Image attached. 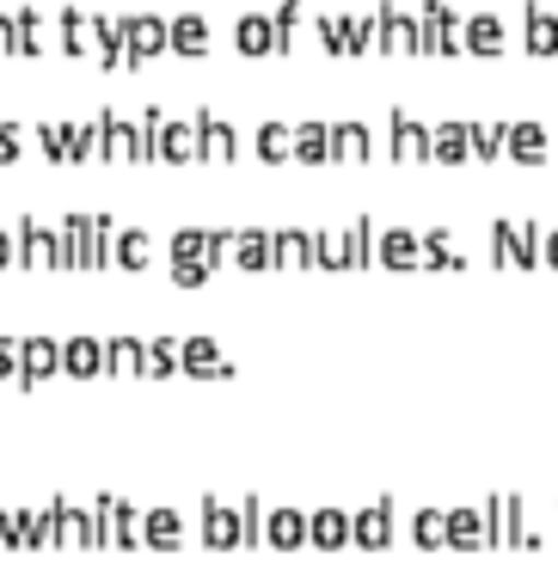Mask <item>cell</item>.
Returning a JSON list of instances; mask_svg holds the SVG:
<instances>
[{
	"mask_svg": "<svg viewBox=\"0 0 558 570\" xmlns=\"http://www.w3.org/2000/svg\"><path fill=\"white\" fill-rule=\"evenodd\" d=\"M418 37H423V56H461L466 49V19L442 0H423L418 13Z\"/></svg>",
	"mask_w": 558,
	"mask_h": 570,
	"instance_id": "obj_1",
	"label": "cell"
},
{
	"mask_svg": "<svg viewBox=\"0 0 558 570\" xmlns=\"http://www.w3.org/2000/svg\"><path fill=\"white\" fill-rule=\"evenodd\" d=\"M124 37H129V68H148V56H166L172 49V19L136 13V19H124Z\"/></svg>",
	"mask_w": 558,
	"mask_h": 570,
	"instance_id": "obj_2",
	"label": "cell"
},
{
	"mask_svg": "<svg viewBox=\"0 0 558 570\" xmlns=\"http://www.w3.org/2000/svg\"><path fill=\"white\" fill-rule=\"evenodd\" d=\"M374 49H387V56H423V37H418V19L399 13V7H381L374 13Z\"/></svg>",
	"mask_w": 558,
	"mask_h": 570,
	"instance_id": "obj_3",
	"label": "cell"
},
{
	"mask_svg": "<svg viewBox=\"0 0 558 570\" xmlns=\"http://www.w3.org/2000/svg\"><path fill=\"white\" fill-rule=\"evenodd\" d=\"M350 546H362V552H387L393 546V497H374L362 515H350Z\"/></svg>",
	"mask_w": 558,
	"mask_h": 570,
	"instance_id": "obj_4",
	"label": "cell"
},
{
	"mask_svg": "<svg viewBox=\"0 0 558 570\" xmlns=\"http://www.w3.org/2000/svg\"><path fill=\"white\" fill-rule=\"evenodd\" d=\"M387 129H393V136H387V154L399 160V166H418V160H430V129H423L411 110H393Z\"/></svg>",
	"mask_w": 558,
	"mask_h": 570,
	"instance_id": "obj_5",
	"label": "cell"
},
{
	"mask_svg": "<svg viewBox=\"0 0 558 570\" xmlns=\"http://www.w3.org/2000/svg\"><path fill=\"white\" fill-rule=\"evenodd\" d=\"M197 160H209V166H228V160H240L233 124H228V117H216V110H197Z\"/></svg>",
	"mask_w": 558,
	"mask_h": 570,
	"instance_id": "obj_6",
	"label": "cell"
},
{
	"mask_svg": "<svg viewBox=\"0 0 558 570\" xmlns=\"http://www.w3.org/2000/svg\"><path fill=\"white\" fill-rule=\"evenodd\" d=\"M202 546H216V552H228V546H246L240 509H228L221 497H202Z\"/></svg>",
	"mask_w": 558,
	"mask_h": 570,
	"instance_id": "obj_7",
	"label": "cell"
},
{
	"mask_svg": "<svg viewBox=\"0 0 558 570\" xmlns=\"http://www.w3.org/2000/svg\"><path fill=\"white\" fill-rule=\"evenodd\" d=\"M19 246H25V270H56L62 264V228L19 221Z\"/></svg>",
	"mask_w": 558,
	"mask_h": 570,
	"instance_id": "obj_8",
	"label": "cell"
},
{
	"mask_svg": "<svg viewBox=\"0 0 558 570\" xmlns=\"http://www.w3.org/2000/svg\"><path fill=\"white\" fill-rule=\"evenodd\" d=\"M264 546H277V552H301L307 546V509L282 503L264 515Z\"/></svg>",
	"mask_w": 558,
	"mask_h": 570,
	"instance_id": "obj_9",
	"label": "cell"
},
{
	"mask_svg": "<svg viewBox=\"0 0 558 570\" xmlns=\"http://www.w3.org/2000/svg\"><path fill=\"white\" fill-rule=\"evenodd\" d=\"M313 264V228H277L270 233V270H301Z\"/></svg>",
	"mask_w": 558,
	"mask_h": 570,
	"instance_id": "obj_10",
	"label": "cell"
},
{
	"mask_svg": "<svg viewBox=\"0 0 558 570\" xmlns=\"http://www.w3.org/2000/svg\"><path fill=\"white\" fill-rule=\"evenodd\" d=\"M141 546H148V552H178V546H185L178 509H148V515H141Z\"/></svg>",
	"mask_w": 558,
	"mask_h": 570,
	"instance_id": "obj_11",
	"label": "cell"
},
{
	"mask_svg": "<svg viewBox=\"0 0 558 570\" xmlns=\"http://www.w3.org/2000/svg\"><path fill=\"white\" fill-rule=\"evenodd\" d=\"M503 154L515 166H546V129L540 124H503Z\"/></svg>",
	"mask_w": 558,
	"mask_h": 570,
	"instance_id": "obj_12",
	"label": "cell"
},
{
	"mask_svg": "<svg viewBox=\"0 0 558 570\" xmlns=\"http://www.w3.org/2000/svg\"><path fill=\"white\" fill-rule=\"evenodd\" d=\"M522 44L534 49V56H558V13H546L540 0L522 7Z\"/></svg>",
	"mask_w": 558,
	"mask_h": 570,
	"instance_id": "obj_13",
	"label": "cell"
},
{
	"mask_svg": "<svg viewBox=\"0 0 558 570\" xmlns=\"http://www.w3.org/2000/svg\"><path fill=\"white\" fill-rule=\"evenodd\" d=\"M160 160H166V166L197 160V117H166V124H160Z\"/></svg>",
	"mask_w": 558,
	"mask_h": 570,
	"instance_id": "obj_14",
	"label": "cell"
},
{
	"mask_svg": "<svg viewBox=\"0 0 558 570\" xmlns=\"http://www.w3.org/2000/svg\"><path fill=\"white\" fill-rule=\"evenodd\" d=\"M307 546L344 552V546H350V515H344V509H313L307 515Z\"/></svg>",
	"mask_w": 558,
	"mask_h": 570,
	"instance_id": "obj_15",
	"label": "cell"
},
{
	"mask_svg": "<svg viewBox=\"0 0 558 570\" xmlns=\"http://www.w3.org/2000/svg\"><path fill=\"white\" fill-rule=\"evenodd\" d=\"M178 374H202V381H228V362L216 356V344L209 338H185L178 344Z\"/></svg>",
	"mask_w": 558,
	"mask_h": 570,
	"instance_id": "obj_16",
	"label": "cell"
},
{
	"mask_svg": "<svg viewBox=\"0 0 558 570\" xmlns=\"http://www.w3.org/2000/svg\"><path fill=\"white\" fill-rule=\"evenodd\" d=\"M233 49H240V56H277V32H270V19H264V13H240V19H233Z\"/></svg>",
	"mask_w": 558,
	"mask_h": 570,
	"instance_id": "obj_17",
	"label": "cell"
},
{
	"mask_svg": "<svg viewBox=\"0 0 558 570\" xmlns=\"http://www.w3.org/2000/svg\"><path fill=\"white\" fill-rule=\"evenodd\" d=\"M369 154H374L369 124H332V160H338V166H362Z\"/></svg>",
	"mask_w": 558,
	"mask_h": 570,
	"instance_id": "obj_18",
	"label": "cell"
},
{
	"mask_svg": "<svg viewBox=\"0 0 558 570\" xmlns=\"http://www.w3.org/2000/svg\"><path fill=\"white\" fill-rule=\"evenodd\" d=\"M49 374H62V344L56 338H25V381L19 386H44Z\"/></svg>",
	"mask_w": 558,
	"mask_h": 570,
	"instance_id": "obj_19",
	"label": "cell"
},
{
	"mask_svg": "<svg viewBox=\"0 0 558 570\" xmlns=\"http://www.w3.org/2000/svg\"><path fill=\"white\" fill-rule=\"evenodd\" d=\"M430 160H435V166H461V160H473V136H466V124H435L430 129Z\"/></svg>",
	"mask_w": 558,
	"mask_h": 570,
	"instance_id": "obj_20",
	"label": "cell"
},
{
	"mask_svg": "<svg viewBox=\"0 0 558 570\" xmlns=\"http://www.w3.org/2000/svg\"><path fill=\"white\" fill-rule=\"evenodd\" d=\"M160 124H166V110H160V105H148L136 124H129V160H141V166L160 160Z\"/></svg>",
	"mask_w": 558,
	"mask_h": 570,
	"instance_id": "obj_21",
	"label": "cell"
},
{
	"mask_svg": "<svg viewBox=\"0 0 558 570\" xmlns=\"http://www.w3.org/2000/svg\"><path fill=\"white\" fill-rule=\"evenodd\" d=\"M449 546L454 552H479V546H491L479 509H449Z\"/></svg>",
	"mask_w": 558,
	"mask_h": 570,
	"instance_id": "obj_22",
	"label": "cell"
},
{
	"mask_svg": "<svg viewBox=\"0 0 558 570\" xmlns=\"http://www.w3.org/2000/svg\"><path fill=\"white\" fill-rule=\"evenodd\" d=\"M381 264H387V270H411V264H423L418 233H411V228H387V233H381Z\"/></svg>",
	"mask_w": 558,
	"mask_h": 570,
	"instance_id": "obj_23",
	"label": "cell"
},
{
	"mask_svg": "<svg viewBox=\"0 0 558 570\" xmlns=\"http://www.w3.org/2000/svg\"><path fill=\"white\" fill-rule=\"evenodd\" d=\"M62 374H80V381L105 374V350H98V338H68L62 344Z\"/></svg>",
	"mask_w": 558,
	"mask_h": 570,
	"instance_id": "obj_24",
	"label": "cell"
},
{
	"mask_svg": "<svg viewBox=\"0 0 558 570\" xmlns=\"http://www.w3.org/2000/svg\"><path fill=\"white\" fill-rule=\"evenodd\" d=\"M252 148H258L264 166H289V160H295V129L289 124H258V141H252Z\"/></svg>",
	"mask_w": 558,
	"mask_h": 570,
	"instance_id": "obj_25",
	"label": "cell"
},
{
	"mask_svg": "<svg viewBox=\"0 0 558 570\" xmlns=\"http://www.w3.org/2000/svg\"><path fill=\"white\" fill-rule=\"evenodd\" d=\"M105 374H148V344L141 338H111L105 344Z\"/></svg>",
	"mask_w": 558,
	"mask_h": 570,
	"instance_id": "obj_26",
	"label": "cell"
},
{
	"mask_svg": "<svg viewBox=\"0 0 558 570\" xmlns=\"http://www.w3.org/2000/svg\"><path fill=\"white\" fill-rule=\"evenodd\" d=\"M202 49H209V19L178 13L172 19V56H202Z\"/></svg>",
	"mask_w": 558,
	"mask_h": 570,
	"instance_id": "obj_27",
	"label": "cell"
},
{
	"mask_svg": "<svg viewBox=\"0 0 558 570\" xmlns=\"http://www.w3.org/2000/svg\"><path fill=\"white\" fill-rule=\"evenodd\" d=\"M466 49H473V56H503V19L473 13L466 19Z\"/></svg>",
	"mask_w": 558,
	"mask_h": 570,
	"instance_id": "obj_28",
	"label": "cell"
},
{
	"mask_svg": "<svg viewBox=\"0 0 558 570\" xmlns=\"http://www.w3.org/2000/svg\"><path fill=\"white\" fill-rule=\"evenodd\" d=\"M295 160L301 166H326L332 160V124H295Z\"/></svg>",
	"mask_w": 558,
	"mask_h": 570,
	"instance_id": "obj_29",
	"label": "cell"
},
{
	"mask_svg": "<svg viewBox=\"0 0 558 570\" xmlns=\"http://www.w3.org/2000/svg\"><path fill=\"white\" fill-rule=\"evenodd\" d=\"M411 539H418L423 552H442L449 546V509H418L411 515Z\"/></svg>",
	"mask_w": 558,
	"mask_h": 570,
	"instance_id": "obj_30",
	"label": "cell"
},
{
	"mask_svg": "<svg viewBox=\"0 0 558 570\" xmlns=\"http://www.w3.org/2000/svg\"><path fill=\"white\" fill-rule=\"evenodd\" d=\"M62 49H68V56H86V49H98L93 19H86V13H74V7L62 13Z\"/></svg>",
	"mask_w": 558,
	"mask_h": 570,
	"instance_id": "obj_31",
	"label": "cell"
},
{
	"mask_svg": "<svg viewBox=\"0 0 558 570\" xmlns=\"http://www.w3.org/2000/svg\"><path fill=\"white\" fill-rule=\"evenodd\" d=\"M270 32H277V56H295V32H301V0H282L270 13Z\"/></svg>",
	"mask_w": 558,
	"mask_h": 570,
	"instance_id": "obj_32",
	"label": "cell"
},
{
	"mask_svg": "<svg viewBox=\"0 0 558 570\" xmlns=\"http://www.w3.org/2000/svg\"><path fill=\"white\" fill-rule=\"evenodd\" d=\"M13 25H19V56H44L49 49V32H44V19L25 7V13H13Z\"/></svg>",
	"mask_w": 558,
	"mask_h": 570,
	"instance_id": "obj_33",
	"label": "cell"
},
{
	"mask_svg": "<svg viewBox=\"0 0 558 570\" xmlns=\"http://www.w3.org/2000/svg\"><path fill=\"white\" fill-rule=\"evenodd\" d=\"M466 136H473V160H503V124H466Z\"/></svg>",
	"mask_w": 558,
	"mask_h": 570,
	"instance_id": "obj_34",
	"label": "cell"
},
{
	"mask_svg": "<svg viewBox=\"0 0 558 570\" xmlns=\"http://www.w3.org/2000/svg\"><path fill=\"white\" fill-rule=\"evenodd\" d=\"M148 258H154L148 233H141V228H124V240H117V264H124V270H148Z\"/></svg>",
	"mask_w": 558,
	"mask_h": 570,
	"instance_id": "obj_35",
	"label": "cell"
},
{
	"mask_svg": "<svg viewBox=\"0 0 558 570\" xmlns=\"http://www.w3.org/2000/svg\"><path fill=\"white\" fill-rule=\"evenodd\" d=\"M111 546H141V515L129 503H111Z\"/></svg>",
	"mask_w": 558,
	"mask_h": 570,
	"instance_id": "obj_36",
	"label": "cell"
},
{
	"mask_svg": "<svg viewBox=\"0 0 558 570\" xmlns=\"http://www.w3.org/2000/svg\"><path fill=\"white\" fill-rule=\"evenodd\" d=\"M98 124H105V160H129V124H124V110H98Z\"/></svg>",
	"mask_w": 558,
	"mask_h": 570,
	"instance_id": "obj_37",
	"label": "cell"
},
{
	"mask_svg": "<svg viewBox=\"0 0 558 570\" xmlns=\"http://www.w3.org/2000/svg\"><path fill=\"white\" fill-rule=\"evenodd\" d=\"M37 148L49 160H74V124H44L37 129Z\"/></svg>",
	"mask_w": 558,
	"mask_h": 570,
	"instance_id": "obj_38",
	"label": "cell"
},
{
	"mask_svg": "<svg viewBox=\"0 0 558 570\" xmlns=\"http://www.w3.org/2000/svg\"><path fill=\"white\" fill-rule=\"evenodd\" d=\"M148 374H178V338H154V344H148Z\"/></svg>",
	"mask_w": 558,
	"mask_h": 570,
	"instance_id": "obj_39",
	"label": "cell"
},
{
	"mask_svg": "<svg viewBox=\"0 0 558 570\" xmlns=\"http://www.w3.org/2000/svg\"><path fill=\"white\" fill-rule=\"evenodd\" d=\"M0 381H25V344L19 338H0Z\"/></svg>",
	"mask_w": 558,
	"mask_h": 570,
	"instance_id": "obj_40",
	"label": "cell"
},
{
	"mask_svg": "<svg viewBox=\"0 0 558 570\" xmlns=\"http://www.w3.org/2000/svg\"><path fill=\"white\" fill-rule=\"evenodd\" d=\"M25 154V141H19V124H0V166H13Z\"/></svg>",
	"mask_w": 558,
	"mask_h": 570,
	"instance_id": "obj_41",
	"label": "cell"
},
{
	"mask_svg": "<svg viewBox=\"0 0 558 570\" xmlns=\"http://www.w3.org/2000/svg\"><path fill=\"white\" fill-rule=\"evenodd\" d=\"M0 56H19V25H13V13H0Z\"/></svg>",
	"mask_w": 558,
	"mask_h": 570,
	"instance_id": "obj_42",
	"label": "cell"
},
{
	"mask_svg": "<svg viewBox=\"0 0 558 570\" xmlns=\"http://www.w3.org/2000/svg\"><path fill=\"white\" fill-rule=\"evenodd\" d=\"M540 258H546V264H553V270H558V228L546 233V246H540Z\"/></svg>",
	"mask_w": 558,
	"mask_h": 570,
	"instance_id": "obj_43",
	"label": "cell"
},
{
	"mask_svg": "<svg viewBox=\"0 0 558 570\" xmlns=\"http://www.w3.org/2000/svg\"><path fill=\"white\" fill-rule=\"evenodd\" d=\"M7 264H13V233L0 228V270H7Z\"/></svg>",
	"mask_w": 558,
	"mask_h": 570,
	"instance_id": "obj_44",
	"label": "cell"
}]
</instances>
